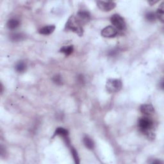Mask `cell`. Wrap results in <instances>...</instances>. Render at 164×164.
Masks as SVG:
<instances>
[{
    "label": "cell",
    "mask_w": 164,
    "mask_h": 164,
    "mask_svg": "<svg viewBox=\"0 0 164 164\" xmlns=\"http://www.w3.org/2000/svg\"><path fill=\"white\" fill-rule=\"evenodd\" d=\"M75 18L79 24L83 25L89 21L90 15L87 11H80L78 12L76 17H75Z\"/></svg>",
    "instance_id": "cell-5"
},
{
    "label": "cell",
    "mask_w": 164,
    "mask_h": 164,
    "mask_svg": "<svg viewBox=\"0 0 164 164\" xmlns=\"http://www.w3.org/2000/svg\"><path fill=\"white\" fill-rule=\"evenodd\" d=\"M60 51L64 53L66 56L70 55V54L73 53V46H67L63 47L61 49Z\"/></svg>",
    "instance_id": "cell-14"
},
{
    "label": "cell",
    "mask_w": 164,
    "mask_h": 164,
    "mask_svg": "<svg viewBox=\"0 0 164 164\" xmlns=\"http://www.w3.org/2000/svg\"><path fill=\"white\" fill-rule=\"evenodd\" d=\"M140 111L142 113H144V115H149L153 114L154 112V108L151 104H143L140 107Z\"/></svg>",
    "instance_id": "cell-9"
},
{
    "label": "cell",
    "mask_w": 164,
    "mask_h": 164,
    "mask_svg": "<svg viewBox=\"0 0 164 164\" xmlns=\"http://www.w3.org/2000/svg\"><path fill=\"white\" fill-rule=\"evenodd\" d=\"M146 18L149 21H154L156 19V15L153 12H148L146 15Z\"/></svg>",
    "instance_id": "cell-17"
},
{
    "label": "cell",
    "mask_w": 164,
    "mask_h": 164,
    "mask_svg": "<svg viewBox=\"0 0 164 164\" xmlns=\"http://www.w3.org/2000/svg\"><path fill=\"white\" fill-rule=\"evenodd\" d=\"M24 35L21 33H15L11 35V39L14 41H19L23 39Z\"/></svg>",
    "instance_id": "cell-16"
},
{
    "label": "cell",
    "mask_w": 164,
    "mask_h": 164,
    "mask_svg": "<svg viewBox=\"0 0 164 164\" xmlns=\"http://www.w3.org/2000/svg\"><path fill=\"white\" fill-rule=\"evenodd\" d=\"M15 69L16 71H18L19 73H23L26 69V65H25L24 62H20L15 66Z\"/></svg>",
    "instance_id": "cell-15"
},
{
    "label": "cell",
    "mask_w": 164,
    "mask_h": 164,
    "mask_svg": "<svg viewBox=\"0 0 164 164\" xmlns=\"http://www.w3.org/2000/svg\"><path fill=\"white\" fill-rule=\"evenodd\" d=\"M153 126V121L148 117H142L138 121V127L142 133L146 135L151 131V128Z\"/></svg>",
    "instance_id": "cell-3"
},
{
    "label": "cell",
    "mask_w": 164,
    "mask_h": 164,
    "mask_svg": "<svg viewBox=\"0 0 164 164\" xmlns=\"http://www.w3.org/2000/svg\"><path fill=\"white\" fill-rule=\"evenodd\" d=\"M151 163H162V162L160 160H154V161H153Z\"/></svg>",
    "instance_id": "cell-20"
},
{
    "label": "cell",
    "mask_w": 164,
    "mask_h": 164,
    "mask_svg": "<svg viewBox=\"0 0 164 164\" xmlns=\"http://www.w3.org/2000/svg\"><path fill=\"white\" fill-rule=\"evenodd\" d=\"M117 31L116 29L112 26H108L103 29L101 31V35L105 38H112L117 35Z\"/></svg>",
    "instance_id": "cell-7"
},
{
    "label": "cell",
    "mask_w": 164,
    "mask_h": 164,
    "mask_svg": "<svg viewBox=\"0 0 164 164\" xmlns=\"http://www.w3.org/2000/svg\"><path fill=\"white\" fill-rule=\"evenodd\" d=\"M54 29H55V26H54V25H49V26L41 28L39 30V33L42 35H50L54 32Z\"/></svg>",
    "instance_id": "cell-10"
},
{
    "label": "cell",
    "mask_w": 164,
    "mask_h": 164,
    "mask_svg": "<svg viewBox=\"0 0 164 164\" xmlns=\"http://www.w3.org/2000/svg\"><path fill=\"white\" fill-rule=\"evenodd\" d=\"M55 135L62 136L63 138H64V139L65 140L66 144H69V137H68V135H69L68 131H67V129H64V128H61V127L58 128L56 129V131H55V132H54V136H55Z\"/></svg>",
    "instance_id": "cell-8"
},
{
    "label": "cell",
    "mask_w": 164,
    "mask_h": 164,
    "mask_svg": "<svg viewBox=\"0 0 164 164\" xmlns=\"http://www.w3.org/2000/svg\"><path fill=\"white\" fill-rule=\"evenodd\" d=\"M20 23L18 19H11L10 20H8V21L7 22V27L11 29V30H14V29H15L16 28H18L19 26Z\"/></svg>",
    "instance_id": "cell-11"
},
{
    "label": "cell",
    "mask_w": 164,
    "mask_h": 164,
    "mask_svg": "<svg viewBox=\"0 0 164 164\" xmlns=\"http://www.w3.org/2000/svg\"><path fill=\"white\" fill-rule=\"evenodd\" d=\"M83 143L88 149H92L94 148V142L92 141L91 138H89L88 136H85L83 138Z\"/></svg>",
    "instance_id": "cell-12"
},
{
    "label": "cell",
    "mask_w": 164,
    "mask_h": 164,
    "mask_svg": "<svg viewBox=\"0 0 164 164\" xmlns=\"http://www.w3.org/2000/svg\"><path fill=\"white\" fill-rule=\"evenodd\" d=\"M71 152H72V154L73 157L74 158V162L76 163H79V157H78V154L77 151H76V149L73 148H71Z\"/></svg>",
    "instance_id": "cell-18"
},
{
    "label": "cell",
    "mask_w": 164,
    "mask_h": 164,
    "mask_svg": "<svg viewBox=\"0 0 164 164\" xmlns=\"http://www.w3.org/2000/svg\"><path fill=\"white\" fill-rule=\"evenodd\" d=\"M163 3H162L161 4L160 7L158 8V10L157 12V14H156V17L160 20L163 23V17H164V12H163Z\"/></svg>",
    "instance_id": "cell-13"
},
{
    "label": "cell",
    "mask_w": 164,
    "mask_h": 164,
    "mask_svg": "<svg viewBox=\"0 0 164 164\" xmlns=\"http://www.w3.org/2000/svg\"><path fill=\"white\" fill-rule=\"evenodd\" d=\"M107 90L112 93L119 91L122 88V82L120 79H109L106 83Z\"/></svg>",
    "instance_id": "cell-2"
},
{
    "label": "cell",
    "mask_w": 164,
    "mask_h": 164,
    "mask_svg": "<svg viewBox=\"0 0 164 164\" xmlns=\"http://www.w3.org/2000/svg\"><path fill=\"white\" fill-rule=\"evenodd\" d=\"M53 81L54 83L57 84V85H61L62 83V78L61 77V76L58 74L55 75L53 78Z\"/></svg>",
    "instance_id": "cell-19"
},
{
    "label": "cell",
    "mask_w": 164,
    "mask_h": 164,
    "mask_svg": "<svg viewBox=\"0 0 164 164\" xmlns=\"http://www.w3.org/2000/svg\"><path fill=\"white\" fill-rule=\"evenodd\" d=\"M111 23L116 30L118 31H123L126 28V23L124 19L119 14H114L112 16L110 19Z\"/></svg>",
    "instance_id": "cell-4"
},
{
    "label": "cell",
    "mask_w": 164,
    "mask_h": 164,
    "mask_svg": "<svg viewBox=\"0 0 164 164\" xmlns=\"http://www.w3.org/2000/svg\"><path fill=\"white\" fill-rule=\"evenodd\" d=\"M97 5L101 10L105 12H109L115 7V3L113 1H98Z\"/></svg>",
    "instance_id": "cell-6"
},
{
    "label": "cell",
    "mask_w": 164,
    "mask_h": 164,
    "mask_svg": "<svg viewBox=\"0 0 164 164\" xmlns=\"http://www.w3.org/2000/svg\"><path fill=\"white\" fill-rule=\"evenodd\" d=\"M65 28L67 30L72 31L76 33H77L79 36L83 35V28L82 25L79 24L78 21L76 19L74 16H71L69 19L67 21L65 25Z\"/></svg>",
    "instance_id": "cell-1"
}]
</instances>
